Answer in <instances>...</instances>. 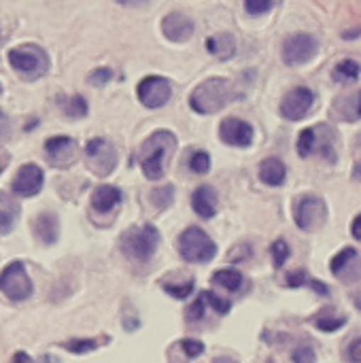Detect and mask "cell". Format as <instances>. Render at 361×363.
Segmentation results:
<instances>
[{
    "label": "cell",
    "instance_id": "29",
    "mask_svg": "<svg viewBox=\"0 0 361 363\" xmlns=\"http://www.w3.org/2000/svg\"><path fill=\"white\" fill-rule=\"evenodd\" d=\"M313 323H315V328H317L319 332L332 334V332H336V330H340V328L347 325V317H332V315H328V313H321V315H317V317L313 319Z\"/></svg>",
    "mask_w": 361,
    "mask_h": 363
},
{
    "label": "cell",
    "instance_id": "7",
    "mask_svg": "<svg viewBox=\"0 0 361 363\" xmlns=\"http://www.w3.org/2000/svg\"><path fill=\"white\" fill-rule=\"evenodd\" d=\"M294 219L302 232H317L328 221V204L319 196H302L294 208Z\"/></svg>",
    "mask_w": 361,
    "mask_h": 363
},
{
    "label": "cell",
    "instance_id": "41",
    "mask_svg": "<svg viewBox=\"0 0 361 363\" xmlns=\"http://www.w3.org/2000/svg\"><path fill=\"white\" fill-rule=\"evenodd\" d=\"M306 285H309V287H313V289H315V291H317L319 296H326V298L330 296V287H328V285H323L321 281L309 279V283H306Z\"/></svg>",
    "mask_w": 361,
    "mask_h": 363
},
{
    "label": "cell",
    "instance_id": "4",
    "mask_svg": "<svg viewBox=\"0 0 361 363\" xmlns=\"http://www.w3.org/2000/svg\"><path fill=\"white\" fill-rule=\"evenodd\" d=\"M177 249H179V255L191 264H206L217 255V245L198 225H189L187 230L181 232L177 240Z\"/></svg>",
    "mask_w": 361,
    "mask_h": 363
},
{
    "label": "cell",
    "instance_id": "16",
    "mask_svg": "<svg viewBox=\"0 0 361 363\" xmlns=\"http://www.w3.org/2000/svg\"><path fill=\"white\" fill-rule=\"evenodd\" d=\"M162 32L172 43H185L194 36V21L185 13H168L162 21Z\"/></svg>",
    "mask_w": 361,
    "mask_h": 363
},
{
    "label": "cell",
    "instance_id": "45",
    "mask_svg": "<svg viewBox=\"0 0 361 363\" xmlns=\"http://www.w3.org/2000/svg\"><path fill=\"white\" fill-rule=\"evenodd\" d=\"M4 164H6V162H0V174H2V170H4Z\"/></svg>",
    "mask_w": 361,
    "mask_h": 363
},
{
    "label": "cell",
    "instance_id": "14",
    "mask_svg": "<svg viewBox=\"0 0 361 363\" xmlns=\"http://www.w3.org/2000/svg\"><path fill=\"white\" fill-rule=\"evenodd\" d=\"M43 183H45V172L36 164H23L17 170L13 183H11V189H13V194H17L21 198H32L43 189Z\"/></svg>",
    "mask_w": 361,
    "mask_h": 363
},
{
    "label": "cell",
    "instance_id": "9",
    "mask_svg": "<svg viewBox=\"0 0 361 363\" xmlns=\"http://www.w3.org/2000/svg\"><path fill=\"white\" fill-rule=\"evenodd\" d=\"M317 49H319V43L315 36H311L306 32H298V34H291L289 38H285L283 60L287 66H302L317 55Z\"/></svg>",
    "mask_w": 361,
    "mask_h": 363
},
{
    "label": "cell",
    "instance_id": "24",
    "mask_svg": "<svg viewBox=\"0 0 361 363\" xmlns=\"http://www.w3.org/2000/svg\"><path fill=\"white\" fill-rule=\"evenodd\" d=\"M109 336L104 338H72V340H66V342H62L60 347L62 349H66L68 353H72V355H85V353H91V351H96L100 345H109Z\"/></svg>",
    "mask_w": 361,
    "mask_h": 363
},
{
    "label": "cell",
    "instance_id": "23",
    "mask_svg": "<svg viewBox=\"0 0 361 363\" xmlns=\"http://www.w3.org/2000/svg\"><path fill=\"white\" fill-rule=\"evenodd\" d=\"M19 217V204L0 191V234H9L15 228V221Z\"/></svg>",
    "mask_w": 361,
    "mask_h": 363
},
{
    "label": "cell",
    "instance_id": "1",
    "mask_svg": "<svg viewBox=\"0 0 361 363\" xmlns=\"http://www.w3.org/2000/svg\"><path fill=\"white\" fill-rule=\"evenodd\" d=\"M177 149V136L170 130H157L153 132L138 151L140 170L149 181H157L166 172V162Z\"/></svg>",
    "mask_w": 361,
    "mask_h": 363
},
{
    "label": "cell",
    "instance_id": "25",
    "mask_svg": "<svg viewBox=\"0 0 361 363\" xmlns=\"http://www.w3.org/2000/svg\"><path fill=\"white\" fill-rule=\"evenodd\" d=\"M243 274L238 270H232V268H226V270H217L213 274V283L228 289V291H238L243 287Z\"/></svg>",
    "mask_w": 361,
    "mask_h": 363
},
{
    "label": "cell",
    "instance_id": "15",
    "mask_svg": "<svg viewBox=\"0 0 361 363\" xmlns=\"http://www.w3.org/2000/svg\"><path fill=\"white\" fill-rule=\"evenodd\" d=\"M219 136L230 147H249L253 143L255 130L251 123L238 117H226L219 125Z\"/></svg>",
    "mask_w": 361,
    "mask_h": 363
},
{
    "label": "cell",
    "instance_id": "33",
    "mask_svg": "<svg viewBox=\"0 0 361 363\" xmlns=\"http://www.w3.org/2000/svg\"><path fill=\"white\" fill-rule=\"evenodd\" d=\"M202 300H204V304H209V306H211L215 313H219V315H228L230 308H232V304H230L228 300L219 298V296L213 294V291H204V294H202Z\"/></svg>",
    "mask_w": 361,
    "mask_h": 363
},
{
    "label": "cell",
    "instance_id": "35",
    "mask_svg": "<svg viewBox=\"0 0 361 363\" xmlns=\"http://www.w3.org/2000/svg\"><path fill=\"white\" fill-rule=\"evenodd\" d=\"M245 9L249 15H262V13H268L274 9V2L272 0H247L245 2Z\"/></svg>",
    "mask_w": 361,
    "mask_h": 363
},
{
    "label": "cell",
    "instance_id": "37",
    "mask_svg": "<svg viewBox=\"0 0 361 363\" xmlns=\"http://www.w3.org/2000/svg\"><path fill=\"white\" fill-rule=\"evenodd\" d=\"M294 363H317V355L311 347H298L294 351Z\"/></svg>",
    "mask_w": 361,
    "mask_h": 363
},
{
    "label": "cell",
    "instance_id": "17",
    "mask_svg": "<svg viewBox=\"0 0 361 363\" xmlns=\"http://www.w3.org/2000/svg\"><path fill=\"white\" fill-rule=\"evenodd\" d=\"M121 200H123L121 189H117L115 185H100L91 194V211L100 215H109L121 204Z\"/></svg>",
    "mask_w": 361,
    "mask_h": 363
},
{
    "label": "cell",
    "instance_id": "43",
    "mask_svg": "<svg viewBox=\"0 0 361 363\" xmlns=\"http://www.w3.org/2000/svg\"><path fill=\"white\" fill-rule=\"evenodd\" d=\"M351 234H353V238L361 240V215H357V217L353 219V225H351Z\"/></svg>",
    "mask_w": 361,
    "mask_h": 363
},
{
    "label": "cell",
    "instance_id": "3",
    "mask_svg": "<svg viewBox=\"0 0 361 363\" xmlns=\"http://www.w3.org/2000/svg\"><path fill=\"white\" fill-rule=\"evenodd\" d=\"M9 64L11 68L26 81H36L47 74L49 70V55L43 47L34 43L19 45L9 51Z\"/></svg>",
    "mask_w": 361,
    "mask_h": 363
},
{
    "label": "cell",
    "instance_id": "11",
    "mask_svg": "<svg viewBox=\"0 0 361 363\" xmlns=\"http://www.w3.org/2000/svg\"><path fill=\"white\" fill-rule=\"evenodd\" d=\"M330 270L334 272V277L347 285L360 283L361 281V253L353 247H345L340 253L334 255V259L330 262Z\"/></svg>",
    "mask_w": 361,
    "mask_h": 363
},
{
    "label": "cell",
    "instance_id": "5",
    "mask_svg": "<svg viewBox=\"0 0 361 363\" xmlns=\"http://www.w3.org/2000/svg\"><path fill=\"white\" fill-rule=\"evenodd\" d=\"M160 245V232L153 225L132 228L121 236V249L136 262H149Z\"/></svg>",
    "mask_w": 361,
    "mask_h": 363
},
{
    "label": "cell",
    "instance_id": "36",
    "mask_svg": "<svg viewBox=\"0 0 361 363\" xmlns=\"http://www.w3.org/2000/svg\"><path fill=\"white\" fill-rule=\"evenodd\" d=\"M179 347L185 351V355L187 357H200L202 353H204V345L200 342V340H191V338H183L181 342H179Z\"/></svg>",
    "mask_w": 361,
    "mask_h": 363
},
{
    "label": "cell",
    "instance_id": "46",
    "mask_svg": "<svg viewBox=\"0 0 361 363\" xmlns=\"http://www.w3.org/2000/svg\"><path fill=\"white\" fill-rule=\"evenodd\" d=\"M0 94H2V87H0Z\"/></svg>",
    "mask_w": 361,
    "mask_h": 363
},
{
    "label": "cell",
    "instance_id": "26",
    "mask_svg": "<svg viewBox=\"0 0 361 363\" xmlns=\"http://www.w3.org/2000/svg\"><path fill=\"white\" fill-rule=\"evenodd\" d=\"M361 66L355 62V60H343L336 64L334 68V79L336 81H343V83H351L360 77Z\"/></svg>",
    "mask_w": 361,
    "mask_h": 363
},
{
    "label": "cell",
    "instance_id": "34",
    "mask_svg": "<svg viewBox=\"0 0 361 363\" xmlns=\"http://www.w3.org/2000/svg\"><path fill=\"white\" fill-rule=\"evenodd\" d=\"M111 79H113V70H111V68H104V66H100V68H96V70H91V72L87 74V81H89L91 85H96V87L106 85Z\"/></svg>",
    "mask_w": 361,
    "mask_h": 363
},
{
    "label": "cell",
    "instance_id": "19",
    "mask_svg": "<svg viewBox=\"0 0 361 363\" xmlns=\"http://www.w3.org/2000/svg\"><path fill=\"white\" fill-rule=\"evenodd\" d=\"M191 206L196 211V215H200L202 219H211L217 215V194L213 187L209 185H200L194 194H191Z\"/></svg>",
    "mask_w": 361,
    "mask_h": 363
},
{
    "label": "cell",
    "instance_id": "18",
    "mask_svg": "<svg viewBox=\"0 0 361 363\" xmlns=\"http://www.w3.org/2000/svg\"><path fill=\"white\" fill-rule=\"evenodd\" d=\"M32 232H34V236H36L38 242L53 245L57 240V234H60L57 217L53 213H40V215H36L34 221H32Z\"/></svg>",
    "mask_w": 361,
    "mask_h": 363
},
{
    "label": "cell",
    "instance_id": "21",
    "mask_svg": "<svg viewBox=\"0 0 361 363\" xmlns=\"http://www.w3.org/2000/svg\"><path fill=\"white\" fill-rule=\"evenodd\" d=\"M206 51L219 60H230L236 55V38L230 34V32H221V34H215V36H209L206 38Z\"/></svg>",
    "mask_w": 361,
    "mask_h": 363
},
{
    "label": "cell",
    "instance_id": "31",
    "mask_svg": "<svg viewBox=\"0 0 361 363\" xmlns=\"http://www.w3.org/2000/svg\"><path fill=\"white\" fill-rule=\"evenodd\" d=\"M270 253H272V264L277 266V268H281L287 259H289V255H291V251H289V245L283 240V238H277L274 242H272V247H270Z\"/></svg>",
    "mask_w": 361,
    "mask_h": 363
},
{
    "label": "cell",
    "instance_id": "8",
    "mask_svg": "<svg viewBox=\"0 0 361 363\" xmlns=\"http://www.w3.org/2000/svg\"><path fill=\"white\" fill-rule=\"evenodd\" d=\"M85 160L89 170L98 177H106L117 168V151L104 138H91L85 145Z\"/></svg>",
    "mask_w": 361,
    "mask_h": 363
},
{
    "label": "cell",
    "instance_id": "32",
    "mask_svg": "<svg viewBox=\"0 0 361 363\" xmlns=\"http://www.w3.org/2000/svg\"><path fill=\"white\" fill-rule=\"evenodd\" d=\"M189 168L196 172V174H204L211 170V155L202 149L194 151L191 153V160H189Z\"/></svg>",
    "mask_w": 361,
    "mask_h": 363
},
{
    "label": "cell",
    "instance_id": "40",
    "mask_svg": "<svg viewBox=\"0 0 361 363\" xmlns=\"http://www.w3.org/2000/svg\"><path fill=\"white\" fill-rule=\"evenodd\" d=\"M347 357L351 363H361V338L353 340L347 349Z\"/></svg>",
    "mask_w": 361,
    "mask_h": 363
},
{
    "label": "cell",
    "instance_id": "30",
    "mask_svg": "<svg viewBox=\"0 0 361 363\" xmlns=\"http://www.w3.org/2000/svg\"><path fill=\"white\" fill-rule=\"evenodd\" d=\"M149 200H151V204H153L157 211H164V208H168V206L172 204V200H174V187H172V185L157 187V189L151 191Z\"/></svg>",
    "mask_w": 361,
    "mask_h": 363
},
{
    "label": "cell",
    "instance_id": "44",
    "mask_svg": "<svg viewBox=\"0 0 361 363\" xmlns=\"http://www.w3.org/2000/svg\"><path fill=\"white\" fill-rule=\"evenodd\" d=\"M357 117H361V94H360V102H357Z\"/></svg>",
    "mask_w": 361,
    "mask_h": 363
},
{
    "label": "cell",
    "instance_id": "28",
    "mask_svg": "<svg viewBox=\"0 0 361 363\" xmlns=\"http://www.w3.org/2000/svg\"><path fill=\"white\" fill-rule=\"evenodd\" d=\"M62 111L70 119H81V117L87 115V102H85L83 96H72V98H66L62 102Z\"/></svg>",
    "mask_w": 361,
    "mask_h": 363
},
{
    "label": "cell",
    "instance_id": "27",
    "mask_svg": "<svg viewBox=\"0 0 361 363\" xmlns=\"http://www.w3.org/2000/svg\"><path fill=\"white\" fill-rule=\"evenodd\" d=\"M317 151V128H306L298 136V155L309 157Z\"/></svg>",
    "mask_w": 361,
    "mask_h": 363
},
{
    "label": "cell",
    "instance_id": "39",
    "mask_svg": "<svg viewBox=\"0 0 361 363\" xmlns=\"http://www.w3.org/2000/svg\"><path fill=\"white\" fill-rule=\"evenodd\" d=\"M204 308H206V306H204V300H202V296H200V298H198V300H196V302L189 306V311H187V317H189L191 321H200V319L204 317Z\"/></svg>",
    "mask_w": 361,
    "mask_h": 363
},
{
    "label": "cell",
    "instance_id": "42",
    "mask_svg": "<svg viewBox=\"0 0 361 363\" xmlns=\"http://www.w3.org/2000/svg\"><path fill=\"white\" fill-rule=\"evenodd\" d=\"M11 363H34V362H32V357H30L28 353H23V351H17V353L11 357Z\"/></svg>",
    "mask_w": 361,
    "mask_h": 363
},
{
    "label": "cell",
    "instance_id": "13",
    "mask_svg": "<svg viewBox=\"0 0 361 363\" xmlns=\"http://www.w3.org/2000/svg\"><path fill=\"white\" fill-rule=\"evenodd\" d=\"M45 153L51 166L55 168H68L79 153V145L70 136H51L45 143Z\"/></svg>",
    "mask_w": 361,
    "mask_h": 363
},
{
    "label": "cell",
    "instance_id": "10",
    "mask_svg": "<svg viewBox=\"0 0 361 363\" xmlns=\"http://www.w3.org/2000/svg\"><path fill=\"white\" fill-rule=\"evenodd\" d=\"M138 100L147 106V108H160L164 106L170 96H172V85L166 77L160 74H149L138 83Z\"/></svg>",
    "mask_w": 361,
    "mask_h": 363
},
{
    "label": "cell",
    "instance_id": "6",
    "mask_svg": "<svg viewBox=\"0 0 361 363\" xmlns=\"http://www.w3.org/2000/svg\"><path fill=\"white\" fill-rule=\"evenodd\" d=\"M32 281L21 262H11L0 272V294L11 302H23L32 296Z\"/></svg>",
    "mask_w": 361,
    "mask_h": 363
},
{
    "label": "cell",
    "instance_id": "22",
    "mask_svg": "<svg viewBox=\"0 0 361 363\" xmlns=\"http://www.w3.org/2000/svg\"><path fill=\"white\" fill-rule=\"evenodd\" d=\"M287 179V168L279 157H266L260 164V181L270 185V187H279L283 185Z\"/></svg>",
    "mask_w": 361,
    "mask_h": 363
},
{
    "label": "cell",
    "instance_id": "20",
    "mask_svg": "<svg viewBox=\"0 0 361 363\" xmlns=\"http://www.w3.org/2000/svg\"><path fill=\"white\" fill-rule=\"evenodd\" d=\"M181 270H177L174 274H168V277H164L162 281H160V287L168 294V296H172L174 300H185V298H189L191 296V291H194V277H183V281H179L181 279Z\"/></svg>",
    "mask_w": 361,
    "mask_h": 363
},
{
    "label": "cell",
    "instance_id": "12",
    "mask_svg": "<svg viewBox=\"0 0 361 363\" xmlns=\"http://www.w3.org/2000/svg\"><path fill=\"white\" fill-rule=\"evenodd\" d=\"M315 104V94L309 87H294L285 94L281 102V115L289 121L304 119Z\"/></svg>",
    "mask_w": 361,
    "mask_h": 363
},
{
    "label": "cell",
    "instance_id": "38",
    "mask_svg": "<svg viewBox=\"0 0 361 363\" xmlns=\"http://www.w3.org/2000/svg\"><path fill=\"white\" fill-rule=\"evenodd\" d=\"M309 283V272L306 270H294L287 274V285L291 289H298V287H304Z\"/></svg>",
    "mask_w": 361,
    "mask_h": 363
},
{
    "label": "cell",
    "instance_id": "2",
    "mask_svg": "<svg viewBox=\"0 0 361 363\" xmlns=\"http://www.w3.org/2000/svg\"><path fill=\"white\" fill-rule=\"evenodd\" d=\"M236 98L234 83L223 77H211L196 85L189 96V106L200 115H215Z\"/></svg>",
    "mask_w": 361,
    "mask_h": 363
}]
</instances>
